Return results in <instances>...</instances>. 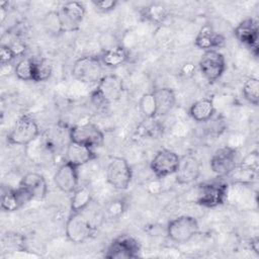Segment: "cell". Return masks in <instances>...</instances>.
<instances>
[{
    "instance_id": "6da1fadb",
    "label": "cell",
    "mask_w": 259,
    "mask_h": 259,
    "mask_svg": "<svg viewBox=\"0 0 259 259\" xmlns=\"http://www.w3.org/2000/svg\"><path fill=\"white\" fill-rule=\"evenodd\" d=\"M124 93L123 81L120 77L108 74L104 75L91 93V100L95 105H107L119 100Z\"/></svg>"
},
{
    "instance_id": "7a4b0ae2",
    "label": "cell",
    "mask_w": 259,
    "mask_h": 259,
    "mask_svg": "<svg viewBox=\"0 0 259 259\" xmlns=\"http://www.w3.org/2000/svg\"><path fill=\"white\" fill-rule=\"evenodd\" d=\"M228 190L229 185L222 178L220 180L205 181L197 185L194 201L203 207H217L226 201Z\"/></svg>"
},
{
    "instance_id": "3957f363",
    "label": "cell",
    "mask_w": 259,
    "mask_h": 259,
    "mask_svg": "<svg viewBox=\"0 0 259 259\" xmlns=\"http://www.w3.org/2000/svg\"><path fill=\"white\" fill-rule=\"evenodd\" d=\"M40 130L34 117L23 113L14 122L6 140L10 145L28 146L38 138Z\"/></svg>"
},
{
    "instance_id": "277c9868",
    "label": "cell",
    "mask_w": 259,
    "mask_h": 259,
    "mask_svg": "<svg viewBox=\"0 0 259 259\" xmlns=\"http://www.w3.org/2000/svg\"><path fill=\"white\" fill-rule=\"evenodd\" d=\"M72 76L85 84H97L104 76L99 57L87 55L77 59L73 64Z\"/></svg>"
},
{
    "instance_id": "5b68a950",
    "label": "cell",
    "mask_w": 259,
    "mask_h": 259,
    "mask_svg": "<svg viewBox=\"0 0 259 259\" xmlns=\"http://www.w3.org/2000/svg\"><path fill=\"white\" fill-rule=\"evenodd\" d=\"M199 232L198 221L191 215H179L172 219L166 228L168 238L178 244H184Z\"/></svg>"
},
{
    "instance_id": "8992f818",
    "label": "cell",
    "mask_w": 259,
    "mask_h": 259,
    "mask_svg": "<svg viewBox=\"0 0 259 259\" xmlns=\"http://www.w3.org/2000/svg\"><path fill=\"white\" fill-rule=\"evenodd\" d=\"M67 239L74 244L89 240L95 233V227L83 211L71 212L65 227Z\"/></svg>"
},
{
    "instance_id": "52a82bcc",
    "label": "cell",
    "mask_w": 259,
    "mask_h": 259,
    "mask_svg": "<svg viewBox=\"0 0 259 259\" xmlns=\"http://www.w3.org/2000/svg\"><path fill=\"white\" fill-rule=\"evenodd\" d=\"M133 179V170L122 157H113L106 167V180L116 190L128 188Z\"/></svg>"
},
{
    "instance_id": "ba28073f",
    "label": "cell",
    "mask_w": 259,
    "mask_h": 259,
    "mask_svg": "<svg viewBox=\"0 0 259 259\" xmlns=\"http://www.w3.org/2000/svg\"><path fill=\"white\" fill-rule=\"evenodd\" d=\"M69 141L76 142L92 149L99 148L104 143L102 130L91 122H85L71 126L69 130Z\"/></svg>"
},
{
    "instance_id": "9c48e42d",
    "label": "cell",
    "mask_w": 259,
    "mask_h": 259,
    "mask_svg": "<svg viewBox=\"0 0 259 259\" xmlns=\"http://www.w3.org/2000/svg\"><path fill=\"white\" fill-rule=\"evenodd\" d=\"M141 253V244L133 236L122 234L114 238L108 245L104 257L109 259L138 258Z\"/></svg>"
},
{
    "instance_id": "30bf717a",
    "label": "cell",
    "mask_w": 259,
    "mask_h": 259,
    "mask_svg": "<svg viewBox=\"0 0 259 259\" xmlns=\"http://www.w3.org/2000/svg\"><path fill=\"white\" fill-rule=\"evenodd\" d=\"M238 163V151L229 146L218 149L209 160L210 169L219 178L228 177Z\"/></svg>"
},
{
    "instance_id": "8fae6325",
    "label": "cell",
    "mask_w": 259,
    "mask_h": 259,
    "mask_svg": "<svg viewBox=\"0 0 259 259\" xmlns=\"http://www.w3.org/2000/svg\"><path fill=\"white\" fill-rule=\"evenodd\" d=\"M198 68L207 81L214 82L223 76L226 70V59L219 51L203 52Z\"/></svg>"
},
{
    "instance_id": "7c38bea8",
    "label": "cell",
    "mask_w": 259,
    "mask_h": 259,
    "mask_svg": "<svg viewBox=\"0 0 259 259\" xmlns=\"http://www.w3.org/2000/svg\"><path fill=\"white\" fill-rule=\"evenodd\" d=\"M179 160L180 156L177 153L168 149H162L153 157L150 168L158 179L165 178L175 173Z\"/></svg>"
},
{
    "instance_id": "4fadbf2b",
    "label": "cell",
    "mask_w": 259,
    "mask_h": 259,
    "mask_svg": "<svg viewBox=\"0 0 259 259\" xmlns=\"http://www.w3.org/2000/svg\"><path fill=\"white\" fill-rule=\"evenodd\" d=\"M258 22L254 18H247L241 21L234 29L235 37L247 47L255 58L258 56Z\"/></svg>"
},
{
    "instance_id": "5bb4252c",
    "label": "cell",
    "mask_w": 259,
    "mask_h": 259,
    "mask_svg": "<svg viewBox=\"0 0 259 259\" xmlns=\"http://www.w3.org/2000/svg\"><path fill=\"white\" fill-rule=\"evenodd\" d=\"M79 167L65 161L54 174L55 185L65 193H73L79 187Z\"/></svg>"
},
{
    "instance_id": "9a60e30c",
    "label": "cell",
    "mask_w": 259,
    "mask_h": 259,
    "mask_svg": "<svg viewBox=\"0 0 259 259\" xmlns=\"http://www.w3.org/2000/svg\"><path fill=\"white\" fill-rule=\"evenodd\" d=\"M174 175L178 184L187 185L193 183L200 176L199 161L190 154L180 156L178 167Z\"/></svg>"
},
{
    "instance_id": "2e32d148",
    "label": "cell",
    "mask_w": 259,
    "mask_h": 259,
    "mask_svg": "<svg viewBox=\"0 0 259 259\" xmlns=\"http://www.w3.org/2000/svg\"><path fill=\"white\" fill-rule=\"evenodd\" d=\"M63 20L65 31L77 30L85 16V6L81 2L69 1L61 6L59 11Z\"/></svg>"
},
{
    "instance_id": "e0dca14e",
    "label": "cell",
    "mask_w": 259,
    "mask_h": 259,
    "mask_svg": "<svg viewBox=\"0 0 259 259\" xmlns=\"http://www.w3.org/2000/svg\"><path fill=\"white\" fill-rule=\"evenodd\" d=\"M19 187L26 191L31 199H44L48 193L45 177L37 172H28L19 180Z\"/></svg>"
},
{
    "instance_id": "ac0fdd59",
    "label": "cell",
    "mask_w": 259,
    "mask_h": 259,
    "mask_svg": "<svg viewBox=\"0 0 259 259\" xmlns=\"http://www.w3.org/2000/svg\"><path fill=\"white\" fill-rule=\"evenodd\" d=\"M225 41L226 38L222 33L215 31L211 25L205 24L197 32L194 39V45L199 50L207 52L218 51V49L225 45Z\"/></svg>"
},
{
    "instance_id": "d6986e66",
    "label": "cell",
    "mask_w": 259,
    "mask_h": 259,
    "mask_svg": "<svg viewBox=\"0 0 259 259\" xmlns=\"http://www.w3.org/2000/svg\"><path fill=\"white\" fill-rule=\"evenodd\" d=\"M96 158L94 149L85 145L69 141L66 145L65 159L67 162L80 167L88 164Z\"/></svg>"
},
{
    "instance_id": "ffe728a7",
    "label": "cell",
    "mask_w": 259,
    "mask_h": 259,
    "mask_svg": "<svg viewBox=\"0 0 259 259\" xmlns=\"http://www.w3.org/2000/svg\"><path fill=\"white\" fill-rule=\"evenodd\" d=\"M32 200L30 196L21 187H7L2 189L1 209L6 212H12L22 207L26 202Z\"/></svg>"
},
{
    "instance_id": "44dd1931",
    "label": "cell",
    "mask_w": 259,
    "mask_h": 259,
    "mask_svg": "<svg viewBox=\"0 0 259 259\" xmlns=\"http://www.w3.org/2000/svg\"><path fill=\"white\" fill-rule=\"evenodd\" d=\"M98 57L103 67L113 69L125 64L130 58V54L123 46L117 45L108 49H103Z\"/></svg>"
},
{
    "instance_id": "7402d4cb",
    "label": "cell",
    "mask_w": 259,
    "mask_h": 259,
    "mask_svg": "<svg viewBox=\"0 0 259 259\" xmlns=\"http://www.w3.org/2000/svg\"><path fill=\"white\" fill-rule=\"evenodd\" d=\"M215 113L213 100L207 97L194 101L188 110L189 116L196 122H206L210 120Z\"/></svg>"
},
{
    "instance_id": "603a6c76",
    "label": "cell",
    "mask_w": 259,
    "mask_h": 259,
    "mask_svg": "<svg viewBox=\"0 0 259 259\" xmlns=\"http://www.w3.org/2000/svg\"><path fill=\"white\" fill-rule=\"evenodd\" d=\"M152 92L156 100L157 116H164L174 108L176 95L173 89L169 87H158Z\"/></svg>"
},
{
    "instance_id": "cb8c5ba5",
    "label": "cell",
    "mask_w": 259,
    "mask_h": 259,
    "mask_svg": "<svg viewBox=\"0 0 259 259\" xmlns=\"http://www.w3.org/2000/svg\"><path fill=\"white\" fill-rule=\"evenodd\" d=\"M92 201V190L89 185L79 186L72 194L70 208L71 212L83 211Z\"/></svg>"
},
{
    "instance_id": "d4e9b609",
    "label": "cell",
    "mask_w": 259,
    "mask_h": 259,
    "mask_svg": "<svg viewBox=\"0 0 259 259\" xmlns=\"http://www.w3.org/2000/svg\"><path fill=\"white\" fill-rule=\"evenodd\" d=\"M42 26L46 32L52 36H59L66 32L61 14L57 10H50L44 15Z\"/></svg>"
},
{
    "instance_id": "484cf974",
    "label": "cell",
    "mask_w": 259,
    "mask_h": 259,
    "mask_svg": "<svg viewBox=\"0 0 259 259\" xmlns=\"http://www.w3.org/2000/svg\"><path fill=\"white\" fill-rule=\"evenodd\" d=\"M169 15L170 13L168 8L161 3H151L142 10V16L156 24H162L165 22Z\"/></svg>"
},
{
    "instance_id": "4316f807",
    "label": "cell",
    "mask_w": 259,
    "mask_h": 259,
    "mask_svg": "<svg viewBox=\"0 0 259 259\" xmlns=\"http://www.w3.org/2000/svg\"><path fill=\"white\" fill-rule=\"evenodd\" d=\"M34 65L35 61L30 58H23L16 63L13 68L15 76L22 81L34 80Z\"/></svg>"
},
{
    "instance_id": "83f0119b",
    "label": "cell",
    "mask_w": 259,
    "mask_h": 259,
    "mask_svg": "<svg viewBox=\"0 0 259 259\" xmlns=\"http://www.w3.org/2000/svg\"><path fill=\"white\" fill-rule=\"evenodd\" d=\"M242 93L250 104L254 106H258L259 104V80L256 77H249L245 80Z\"/></svg>"
},
{
    "instance_id": "f1b7e54d",
    "label": "cell",
    "mask_w": 259,
    "mask_h": 259,
    "mask_svg": "<svg viewBox=\"0 0 259 259\" xmlns=\"http://www.w3.org/2000/svg\"><path fill=\"white\" fill-rule=\"evenodd\" d=\"M139 108L145 118H154L157 116L156 100L153 92L144 93L139 100Z\"/></svg>"
},
{
    "instance_id": "f546056e",
    "label": "cell",
    "mask_w": 259,
    "mask_h": 259,
    "mask_svg": "<svg viewBox=\"0 0 259 259\" xmlns=\"http://www.w3.org/2000/svg\"><path fill=\"white\" fill-rule=\"evenodd\" d=\"M53 72V65L48 59L35 61L34 65V80L33 82L47 81Z\"/></svg>"
},
{
    "instance_id": "4dcf8cb0",
    "label": "cell",
    "mask_w": 259,
    "mask_h": 259,
    "mask_svg": "<svg viewBox=\"0 0 259 259\" xmlns=\"http://www.w3.org/2000/svg\"><path fill=\"white\" fill-rule=\"evenodd\" d=\"M126 205L127 203L123 198H115L106 205L105 215L109 219H117L125 211Z\"/></svg>"
},
{
    "instance_id": "1f68e13d",
    "label": "cell",
    "mask_w": 259,
    "mask_h": 259,
    "mask_svg": "<svg viewBox=\"0 0 259 259\" xmlns=\"http://www.w3.org/2000/svg\"><path fill=\"white\" fill-rule=\"evenodd\" d=\"M16 58L15 53L9 45H2L0 49V62L2 66L10 65L11 62Z\"/></svg>"
},
{
    "instance_id": "d6a6232c",
    "label": "cell",
    "mask_w": 259,
    "mask_h": 259,
    "mask_svg": "<svg viewBox=\"0 0 259 259\" xmlns=\"http://www.w3.org/2000/svg\"><path fill=\"white\" fill-rule=\"evenodd\" d=\"M92 4L100 12H109L115 9L118 2L115 0H102V1H93Z\"/></svg>"
},
{
    "instance_id": "836d02e7",
    "label": "cell",
    "mask_w": 259,
    "mask_h": 259,
    "mask_svg": "<svg viewBox=\"0 0 259 259\" xmlns=\"http://www.w3.org/2000/svg\"><path fill=\"white\" fill-rule=\"evenodd\" d=\"M194 70H195V67L193 66V64L188 63V64H185L183 66L182 73H184V74H192L194 72Z\"/></svg>"
},
{
    "instance_id": "e575fe53",
    "label": "cell",
    "mask_w": 259,
    "mask_h": 259,
    "mask_svg": "<svg viewBox=\"0 0 259 259\" xmlns=\"http://www.w3.org/2000/svg\"><path fill=\"white\" fill-rule=\"evenodd\" d=\"M258 244H259V241H258V238L257 237H255L254 239H251V243H250V245H251V249L255 252V253H259V251H258Z\"/></svg>"
}]
</instances>
